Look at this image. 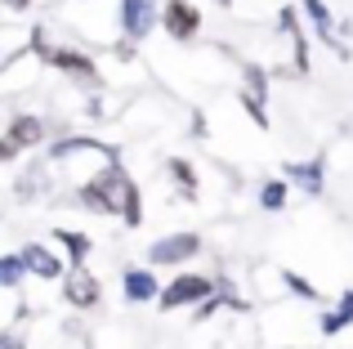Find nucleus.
Listing matches in <instances>:
<instances>
[{"mask_svg":"<svg viewBox=\"0 0 353 349\" xmlns=\"http://www.w3.org/2000/svg\"><path fill=\"white\" fill-rule=\"evenodd\" d=\"M206 296H215V282L210 278H197V273H183L174 278L170 287L161 291V309H179V305H201Z\"/></svg>","mask_w":353,"mask_h":349,"instance_id":"nucleus-3","label":"nucleus"},{"mask_svg":"<svg viewBox=\"0 0 353 349\" xmlns=\"http://www.w3.org/2000/svg\"><path fill=\"white\" fill-rule=\"evenodd\" d=\"M170 174H174V179H179L188 192H197V174H192V166H188V161H170Z\"/></svg>","mask_w":353,"mask_h":349,"instance_id":"nucleus-18","label":"nucleus"},{"mask_svg":"<svg viewBox=\"0 0 353 349\" xmlns=\"http://www.w3.org/2000/svg\"><path fill=\"white\" fill-rule=\"evenodd\" d=\"M63 296H68V305H77V309H90V305H99V282L90 278L81 264H72V278L63 282Z\"/></svg>","mask_w":353,"mask_h":349,"instance_id":"nucleus-8","label":"nucleus"},{"mask_svg":"<svg viewBox=\"0 0 353 349\" xmlns=\"http://www.w3.org/2000/svg\"><path fill=\"white\" fill-rule=\"evenodd\" d=\"M5 5H9V9H27V5H32V0H5Z\"/></svg>","mask_w":353,"mask_h":349,"instance_id":"nucleus-22","label":"nucleus"},{"mask_svg":"<svg viewBox=\"0 0 353 349\" xmlns=\"http://www.w3.org/2000/svg\"><path fill=\"white\" fill-rule=\"evenodd\" d=\"M41 139H45V126H41V117H14V126H9V134L0 139V161H14L18 152L36 148Z\"/></svg>","mask_w":353,"mask_h":349,"instance_id":"nucleus-2","label":"nucleus"},{"mask_svg":"<svg viewBox=\"0 0 353 349\" xmlns=\"http://www.w3.org/2000/svg\"><path fill=\"white\" fill-rule=\"evenodd\" d=\"M246 86H250V94H255V99H264L268 94V90H264V68H250L246 72Z\"/></svg>","mask_w":353,"mask_h":349,"instance_id":"nucleus-19","label":"nucleus"},{"mask_svg":"<svg viewBox=\"0 0 353 349\" xmlns=\"http://www.w3.org/2000/svg\"><path fill=\"white\" fill-rule=\"evenodd\" d=\"M277 23H282V32L291 36L295 41V68H309V45H304V36H300V23H295V9H282V14H277Z\"/></svg>","mask_w":353,"mask_h":349,"instance_id":"nucleus-12","label":"nucleus"},{"mask_svg":"<svg viewBox=\"0 0 353 349\" xmlns=\"http://www.w3.org/2000/svg\"><path fill=\"white\" fill-rule=\"evenodd\" d=\"M36 50H41V59H45V63H54V68L77 72V77L94 81V63H90L85 54H77V50H54V45H45V36H41V32H36Z\"/></svg>","mask_w":353,"mask_h":349,"instance_id":"nucleus-7","label":"nucleus"},{"mask_svg":"<svg viewBox=\"0 0 353 349\" xmlns=\"http://www.w3.org/2000/svg\"><path fill=\"white\" fill-rule=\"evenodd\" d=\"M286 179H300L304 192L318 197L322 192V161H295V166H286Z\"/></svg>","mask_w":353,"mask_h":349,"instance_id":"nucleus-11","label":"nucleus"},{"mask_svg":"<svg viewBox=\"0 0 353 349\" xmlns=\"http://www.w3.org/2000/svg\"><path fill=\"white\" fill-rule=\"evenodd\" d=\"M121 23H125L130 41H143V36L161 23V9H157L152 0H121Z\"/></svg>","mask_w":353,"mask_h":349,"instance_id":"nucleus-4","label":"nucleus"},{"mask_svg":"<svg viewBox=\"0 0 353 349\" xmlns=\"http://www.w3.org/2000/svg\"><path fill=\"white\" fill-rule=\"evenodd\" d=\"M349 323H353V291H345V296H340V305L331 309V314H322V332L336 336V332H345Z\"/></svg>","mask_w":353,"mask_h":349,"instance_id":"nucleus-13","label":"nucleus"},{"mask_svg":"<svg viewBox=\"0 0 353 349\" xmlns=\"http://www.w3.org/2000/svg\"><path fill=\"white\" fill-rule=\"evenodd\" d=\"M201 251V237L197 233H174V237H161L152 242V264H183L188 255Z\"/></svg>","mask_w":353,"mask_h":349,"instance_id":"nucleus-6","label":"nucleus"},{"mask_svg":"<svg viewBox=\"0 0 353 349\" xmlns=\"http://www.w3.org/2000/svg\"><path fill=\"white\" fill-rule=\"evenodd\" d=\"M161 27L174 36V41H192L201 27V14L188 5V0H170V5L161 9Z\"/></svg>","mask_w":353,"mask_h":349,"instance_id":"nucleus-5","label":"nucleus"},{"mask_svg":"<svg viewBox=\"0 0 353 349\" xmlns=\"http://www.w3.org/2000/svg\"><path fill=\"white\" fill-rule=\"evenodd\" d=\"M81 206L99 210V215H121L125 224H143V210H139V188L125 179L121 166H108L94 183L81 188Z\"/></svg>","mask_w":353,"mask_h":349,"instance_id":"nucleus-1","label":"nucleus"},{"mask_svg":"<svg viewBox=\"0 0 353 349\" xmlns=\"http://www.w3.org/2000/svg\"><path fill=\"white\" fill-rule=\"evenodd\" d=\"M304 14H309V23H313V32L327 41L331 32H336V18H331V9L322 5V0H304Z\"/></svg>","mask_w":353,"mask_h":349,"instance_id":"nucleus-14","label":"nucleus"},{"mask_svg":"<svg viewBox=\"0 0 353 349\" xmlns=\"http://www.w3.org/2000/svg\"><path fill=\"white\" fill-rule=\"evenodd\" d=\"M36 188H45V170H27L23 183H18V192H36Z\"/></svg>","mask_w":353,"mask_h":349,"instance_id":"nucleus-20","label":"nucleus"},{"mask_svg":"<svg viewBox=\"0 0 353 349\" xmlns=\"http://www.w3.org/2000/svg\"><path fill=\"white\" fill-rule=\"evenodd\" d=\"M161 296V287H157V278L148 269H125V300L130 305H148V300Z\"/></svg>","mask_w":353,"mask_h":349,"instance_id":"nucleus-9","label":"nucleus"},{"mask_svg":"<svg viewBox=\"0 0 353 349\" xmlns=\"http://www.w3.org/2000/svg\"><path fill=\"white\" fill-rule=\"evenodd\" d=\"M219 5H233V0H219Z\"/></svg>","mask_w":353,"mask_h":349,"instance_id":"nucleus-23","label":"nucleus"},{"mask_svg":"<svg viewBox=\"0 0 353 349\" xmlns=\"http://www.w3.org/2000/svg\"><path fill=\"white\" fill-rule=\"evenodd\" d=\"M286 287H291L295 296H309V300H313V287H309L304 278H295V273H286Z\"/></svg>","mask_w":353,"mask_h":349,"instance_id":"nucleus-21","label":"nucleus"},{"mask_svg":"<svg viewBox=\"0 0 353 349\" xmlns=\"http://www.w3.org/2000/svg\"><path fill=\"white\" fill-rule=\"evenodd\" d=\"M259 206H264V210H282V206H286V183H282V179L264 183V192H259Z\"/></svg>","mask_w":353,"mask_h":349,"instance_id":"nucleus-17","label":"nucleus"},{"mask_svg":"<svg viewBox=\"0 0 353 349\" xmlns=\"http://www.w3.org/2000/svg\"><path fill=\"white\" fill-rule=\"evenodd\" d=\"M18 255H23L27 273H36V278H63V264L54 260V255L45 251V246H36V242H32V246H23Z\"/></svg>","mask_w":353,"mask_h":349,"instance_id":"nucleus-10","label":"nucleus"},{"mask_svg":"<svg viewBox=\"0 0 353 349\" xmlns=\"http://www.w3.org/2000/svg\"><path fill=\"white\" fill-rule=\"evenodd\" d=\"M23 278H27L23 255H0V287H18Z\"/></svg>","mask_w":353,"mask_h":349,"instance_id":"nucleus-15","label":"nucleus"},{"mask_svg":"<svg viewBox=\"0 0 353 349\" xmlns=\"http://www.w3.org/2000/svg\"><path fill=\"white\" fill-rule=\"evenodd\" d=\"M54 237H59V242H63V246L72 251V264H81V260L90 255V242H85L81 233H72V228H54Z\"/></svg>","mask_w":353,"mask_h":349,"instance_id":"nucleus-16","label":"nucleus"}]
</instances>
